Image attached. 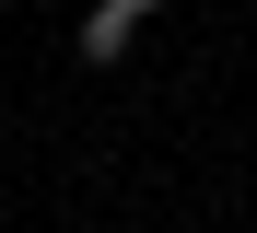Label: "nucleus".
<instances>
[{
	"label": "nucleus",
	"instance_id": "obj_1",
	"mask_svg": "<svg viewBox=\"0 0 257 233\" xmlns=\"http://www.w3.org/2000/svg\"><path fill=\"white\" fill-rule=\"evenodd\" d=\"M128 35H141V12H128V0H94V12H82V59L117 70V59H128Z\"/></svg>",
	"mask_w": 257,
	"mask_h": 233
},
{
	"label": "nucleus",
	"instance_id": "obj_2",
	"mask_svg": "<svg viewBox=\"0 0 257 233\" xmlns=\"http://www.w3.org/2000/svg\"><path fill=\"white\" fill-rule=\"evenodd\" d=\"M128 12H164V0H128Z\"/></svg>",
	"mask_w": 257,
	"mask_h": 233
}]
</instances>
